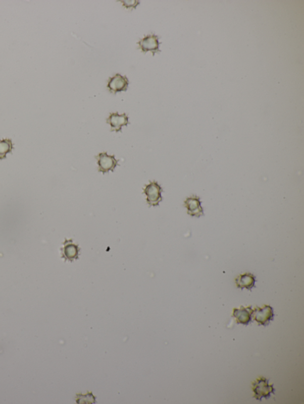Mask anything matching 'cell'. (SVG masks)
Listing matches in <instances>:
<instances>
[{"label":"cell","instance_id":"obj_1","mask_svg":"<svg viewBox=\"0 0 304 404\" xmlns=\"http://www.w3.org/2000/svg\"><path fill=\"white\" fill-rule=\"evenodd\" d=\"M252 389L254 392L253 398L261 401L263 398L268 399L271 394L275 395L273 384L269 385V380L260 376L252 383Z\"/></svg>","mask_w":304,"mask_h":404},{"label":"cell","instance_id":"obj_2","mask_svg":"<svg viewBox=\"0 0 304 404\" xmlns=\"http://www.w3.org/2000/svg\"><path fill=\"white\" fill-rule=\"evenodd\" d=\"M143 193L146 196V202L150 206H157L162 200L163 189L156 181L150 182L144 186Z\"/></svg>","mask_w":304,"mask_h":404},{"label":"cell","instance_id":"obj_3","mask_svg":"<svg viewBox=\"0 0 304 404\" xmlns=\"http://www.w3.org/2000/svg\"><path fill=\"white\" fill-rule=\"evenodd\" d=\"M94 158L97 160V164L98 165V171L102 172L103 175L110 171L113 172L115 168L117 166L120 165L118 164L120 159H117L115 157V155H108L107 152H100L98 155H96Z\"/></svg>","mask_w":304,"mask_h":404},{"label":"cell","instance_id":"obj_4","mask_svg":"<svg viewBox=\"0 0 304 404\" xmlns=\"http://www.w3.org/2000/svg\"><path fill=\"white\" fill-rule=\"evenodd\" d=\"M252 317L259 325L266 327L274 318L273 308L269 305H264L262 308L256 307L253 310Z\"/></svg>","mask_w":304,"mask_h":404},{"label":"cell","instance_id":"obj_5","mask_svg":"<svg viewBox=\"0 0 304 404\" xmlns=\"http://www.w3.org/2000/svg\"><path fill=\"white\" fill-rule=\"evenodd\" d=\"M161 43L159 42V37L154 34L144 37L137 43L141 52L144 53L151 52L153 56H155V54L156 53L161 52L160 49Z\"/></svg>","mask_w":304,"mask_h":404},{"label":"cell","instance_id":"obj_6","mask_svg":"<svg viewBox=\"0 0 304 404\" xmlns=\"http://www.w3.org/2000/svg\"><path fill=\"white\" fill-rule=\"evenodd\" d=\"M129 81L126 76H123L117 74L113 77H110L108 81L107 88L111 93L116 94L121 91H126Z\"/></svg>","mask_w":304,"mask_h":404},{"label":"cell","instance_id":"obj_7","mask_svg":"<svg viewBox=\"0 0 304 404\" xmlns=\"http://www.w3.org/2000/svg\"><path fill=\"white\" fill-rule=\"evenodd\" d=\"M107 123L111 126V132H121L122 127L129 124L128 117L126 113L122 114L116 113H111L110 117L107 120Z\"/></svg>","mask_w":304,"mask_h":404},{"label":"cell","instance_id":"obj_8","mask_svg":"<svg viewBox=\"0 0 304 404\" xmlns=\"http://www.w3.org/2000/svg\"><path fill=\"white\" fill-rule=\"evenodd\" d=\"M80 249L79 246L73 243L72 240H66L62 249V258L66 261L72 262L79 259Z\"/></svg>","mask_w":304,"mask_h":404},{"label":"cell","instance_id":"obj_9","mask_svg":"<svg viewBox=\"0 0 304 404\" xmlns=\"http://www.w3.org/2000/svg\"><path fill=\"white\" fill-rule=\"evenodd\" d=\"M253 310L251 307L234 308L233 310V317L236 319V323L248 325L252 321Z\"/></svg>","mask_w":304,"mask_h":404},{"label":"cell","instance_id":"obj_10","mask_svg":"<svg viewBox=\"0 0 304 404\" xmlns=\"http://www.w3.org/2000/svg\"><path fill=\"white\" fill-rule=\"evenodd\" d=\"M185 208L187 209L188 213L192 216L200 217L204 215V210L201 206L200 199L196 196L188 198L184 202Z\"/></svg>","mask_w":304,"mask_h":404},{"label":"cell","instance_id":"obj_11","mask_svg":"<svg viewBox=\"0 0 304 404\" xmlns=\"http://www.w3.org/2000/svg\"><path fill=\"white\" fill-rule=\"evenodd\" d=\"M256 281V277L251 273L240 274L235 279L236 286L241 290L245 288L246 290H251L255 287Z\"/></svg>","mask_w":304,"mask_h":404},{"label":"cell","instance_id":"obj_12","mask_svg":"<svg viewBox=\"0 0 304 404\" xmlns=\"http://www.w3.org/2000/svg\"><path fill=\"white\" fill-rule=\"evenodd\" d=\"M13 148L12 141L10 139L0 140V159H5L7 154L12 153Z\"/></svg>","mask_w":304,"mask_h":404},{"label":"cell","instance_id":"obj_13","mask_svg":"<svg viewBox=\"0 0 304 404\" xmlns=\"http://www.w3.org/2000/svg\"><path fill=\"white\" fill-rule=\"evenodd\" d=\"M123 3V6L127 9L136 8L137 6L139 5V2L137 1H121Z\"/></svg>","mask_w":304,"mask_h":404}]
</instances>
